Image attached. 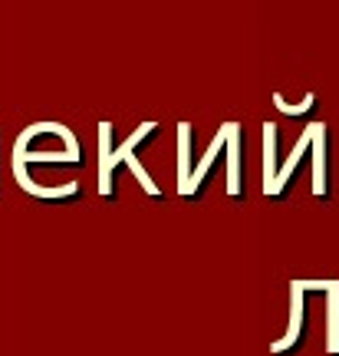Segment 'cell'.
I'll list each match as a JSON object with an SVG mask.
<instances>
[{
  "mask_svg": "<svg viewBox=\"0 0 339 356\" xmlns=\"http://www.w3.org/2000/svg\"><path fill=\"white\" fill-rule=\"evenodd\" d=\"M227 126V195L240 198V126L238 122H224Z\"/></svg>",
  "mask_w": 339,
  "mask_h": 356,
  "instance_id": "cell-7",
  "label": "cell"
},
{
  "mask_svg": "<svg viewBox=\"0 0 339 356\" xmlns=\"http://www.w3.org/2000/svg\"><path fill=\"white\" fill-rule=\"evenodd\" d=\"M13 175L20 181V188H24L26 195L40 198V202H63V198H76V195H79V185H76V181H66L60 188H43V185H37V181L30 178V168L17 165V162H13Z\"/></svg>",
  "mask_w": 339,
  "mask_h": 356,
  "instance_id": "cell-4",
  "label": "cell"
},
{
  "mask_svg": "<svg viewBox=\"0 0 339 356\" xmlns=\"http://www.w3.org/2000/svg\"><path fill=\"white\" fill-rule=\"evenodd\" d=\"M17 165H37V162H63V165H76L79 162V145H76L73 132L60 122H40L20 132L17 139V152H13Z\"/></svg>",
  "mask_w": 339,
  "mask_h": 356,
  "instance_id": "cell-2",
  "label": "cell"
},
{
  "mask_svg": "<svg viewBox=\"0 0 339 356\" xmlns=\"http://www.w3.org/2000/svg\"><path fill=\"white\" fill-rule=\"evenodd\" d=\"M326 350L339 356V280H329L326 287Z\"/></svg>",
  "mask_w": 339,
  "mask_h": 356,
  "instance_id": "cell-9",
  "label": "cell"
},
{
  "mask_svg": "<svg viewBox=\"0 0 339 356\" xmlns=\"http://www.w3.org/2000/svg\"><path fill=\"white\" fill-rule=\"evenodd\" d=\"M227 145V126H221V132H217V139L211 142V149H208V155L201 159V165L191 172V188H188V198L191 195H198L204 185V178H208V172H211V165L217 162V155H221V149Z\"/></svg>",
  "mask_w": 339,
  "mask_h": 356,
  "instance_id": "cell-10",
  "label": "cell"
},
{
  "mask_svg": "<svg viewBox=\"0 0 339 356\" xmlns=\"http://www.w3.org/2000/svg\"><path fill=\"white\" fill-rule=\"evenodd\" d=\"M329 165H326V122L316 126V139H313V195L316 198H326L329 195Z\"/></svg>",
  "mask_w": 339,
  "mask_h": 356,
  "instance_id": "cell-6",
  "label": "cell"
},
{
  "mask_svg": "<svg viewBox=\"0 0 339 356\" xmlns=\"http://www.w3.org/2000/svg\"><path fill=\"white\" fill-rule=\"evenodd\" d=\"M276 185V126H264V195H274Z\"/></svg>",
  "mask_w": 339,
  "mask_h": 356,
  "instance_id": "cell-11",
  "label": "cell"
},
{
  "mask_svg": "<svg viewBox=\"0 0 339 356\" xmlns=\"http://www.w3.org/2000/svg\"><path fill=\"white\" fill-rule=\"evenodd\" d=\"M191 142H195V132H191V126L188 122H181L178 126V195L181 198H188V188H191V168H188V162H191Z\"/></svg>",
  "mask_w": 339,
  "mask_h": 356,
  "instance_id": "cell-8",
  "label": "cell"
},
{
  "mask_svg": "<svg viewBox=\"0 0 339 356\" xmlns=\"http://www.w3.org/2000/svg\"><path fill=\"white\" fill-rule=\"evenodd\" d=\"M329 280H293L290 284V327L287 333L270 343L274 356H287L290 350H297L303 343L306 333V291H326Z\"/></svg>",
  "mask_w": 339,
  "mask_h": 356,
  "instance_id": "cell-3",
  "label": "cell"
},
{
  "mask_svg": "<svg viewBox=\"0 0 339 356\" xmlns=\"http://www.w3.org/2000/svg\"><path fill=\"white\" fill-rule=\"evenodd\" d=\"M155 129H158V122H145V126H138V132H132L119 149H113L109 145V139H113V122H99V195L102 198H115V165L119 162H129V168H132V175L138 178V185L149 191L151 198H158L162 195V188L155 185L149 178V172H145V165L138 162V142L142 139H149V136H155Z\"/></svg>",
  "mask_w": 339,
  "mask_h": 356,
  "instance_id": "cell-1",
  "label": "cell"
},
{
  "mask_svg": "<svg viewBox=\"0 0 339 356\" xmlns=\"http://www.w3.org/2000/svg\"><path fill=\"white\" fill-rule=\"evenodd\" d=\"M313 139H316V122H310L306 126V132L300 136V142L293 145V152L287 155V162H283V168L276 172V185H274V198H280L283 191H287V181L293 178V172H297V165L303 162V155H306V149H313Z\"/></svg>",
  "mask_w": 339,
  "mask_h": 356,
  "instance_id": "cell-5",
  "label": "cell"
},
{
  "mask_svg": "<svg viewBox=\"0 0 339 356\" xmlns=\"http://www.w3.org/2000/svg\"><path fill=\"white\" fill-rule=\"evenodd\" d=\"M274 106L280 109V113H287V115H303V113H310V109L316 106V96H313V92H306V99H303V102H297V106H287V99H283L280 92H274Z\"/></svg>",
  "mask_w": 339,
  "mask_h": 356,
  "instance_id": "cell-12",
  "label": "cell"
}]
</instances>
